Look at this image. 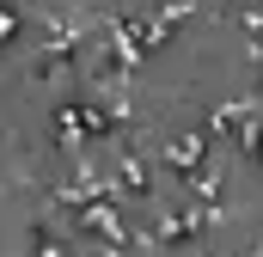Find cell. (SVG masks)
Wrapping results in <instances>:
<instances>
[{"label": "cell", "instance_id": "cell-1", "mask_svg": "<svg viewBox=\"0 0 263 257\" xmlns=\"http://www.w3.org/2000/svg\"><path fill=\"white\" fill-rule=\"evenodd\" d=\"M165 159H172V172H196L202 159H208V141H202V135H184V141L165 147Z\"/></svg>", "mask_w": 263, "mask_h": 257}, {"label": "cell", "instance_id": "cell-2", "mask_svg": "<svg viewBox=\"0 0 263 257\" xmlns=\"http://www.w3.org/2000/svg\"><path fill=\"white\" fill-rule=\"evenodd\" d=\"M31 245H37V257H67V245L49 233V227H37V233H31Z\"/></svg>", "mask_w": 263, "mask_h": 257}, {"label": "cell", "instance_id": "cell-3", "mask_svg": "<svg viewBox=\"0 0 263 257\" xmlns=\"http://www.w3.org/2000/svg\"><path fill=\"white\" fill-rule=\"evenodd\" d=\"M12 31H18V6H0V43H6Z\"/></svg>", "mask_w": 263, "mask_h": 257}]
</instances>
